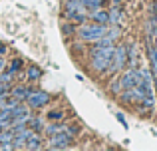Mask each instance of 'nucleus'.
I'll list each match as a JSON object with an SVG mask.
<instances>
[{
    "instance_id": "13",
    "label": "nucleus",
    "mask_w": 157,
    "mask_h": 151,
    "mask_svg": "<svg viewBox=\"0 0 157 151\" xmlns=\"http://www.w3.org/2000/svg\"><path fill=\"white\" fill-rule=\"evenodd\" d=\"M2 54H6V46H4V44L0 42V56H2Z\"/></svg>"
},
{
    "instance_id": "5",
    "label": "nucleus",
    "mask_w": 157,
    "mask_h": 151,
    "mask_svg": "<svg viewBox=\"0 0 157 151\" xmlns=\"http://www.w3.org/2000/svg\"><path fill=\"white\" fill-rule=\"evenodd\" d=\"M30 92H32V89H28L26 85H14V88H10V96H12V97H16L18 101L26 100Z\"/></svg>"
},
{
    "instance_id": "14",
    "label": "nucleus",
    "mask_w": 157,
    "mask_h": 151,
    "mask_svg": "<svg viewBox=\"0 0 157 151\" xmlns=\"http://www.w3.org/2000/svg\"><path fill=\"white\" fill-rule=\"evenodd\" d=\"M4 68H6V62H4V58H0V72H2Z\"/></svg>"
},
{
    "instance_id": "11",
    "label": "nucleus",
    "mask_w": 157,
    "mask_h": 151,
    "mask_svg": "<svg viewBox=\"0 0 157 151\" xmlns=\"http://www.w3.org/2000/svg\"><path fill=\"white\" fill-rule=\"evenodd\" d=\"M22 60H20V58H14V60H12V64H10V68H8V70H10L12 72V74H16V72H18L20 70V68H22Z\"/></svg>"
},
{
    "instance_id": "8",
    "label": "nucleus",
    "mask_w": 157,
    "mask_h": 151,
    "mask_svg": "<svg viewBox=\"0 0 157 151\" xmlns=\"http://www.w3.org/2000/svg\"><path fill=\"white\" fill-rule=\"evenodd\" d=\"M82 2L88 10H98L100 6H104V0H82Z\"/></svg>"
},
{
    "instance_id": "3",
    "label": "nucleus",
    "mask_w": 157,
    "mask_h": 151,
    "mask_svg": "<svg viewBox=\"0 0 157 151\" xmlns=\"http://www.w3.org/2000/svg\"><path fill=\"white\" fill-rule=\"evenodd\" d=\"M26 101H28V108H42V105H46L48 101H50V96H48L46 92H34V89H32V92L28 93Z\"/></svg>"
},
{
    "instance_id": "1",
    "label": "nucleus",
    "mask_w": 157,
    "mask_h": 151,
    "mask_svg": "<svg viewBox=\"0 0 157 151\" xmlns=\"http://www.w3.org/2000/svg\"><path fill=\"white\" fill-rule=\"evenodd\" d=\"M80 36L84 40H100L105 36V24H92V26H82Z\"/></svg>"
},
{
    "instance_id": "9",
    "label": "nucleus",
    "mask_w": 157,
    "mask_h": 151,
    "mask_svg": "<svg viewBox=\"0 0 157 151\" xmlns=\"http://www.w3.org/2000/svg\"><path fill=\"white\" fill-rule=\"evenodd\" d=\"M24 147H28V149H38V147H40V137L32 133V135L28 137V143L24 145Z\"/></svg>"
},
{
    "instance_id": "2",
    "label": "nucleus",
    "mask_w": 157,
    "mask_h": 151,
    "mask_svg": "<svg viewBox=\"0 0 157 151\" xmlns=\"http://www.w3.org/2000/svg\"><path fill=\"white\" fill-rule=\"evenodd\" d=\"M70 141H72V133H70L68 129H64V131H58V133H54V135H50V147L64 149V147L70 145Z\"/></svg>"
},
{
    "instance_id": "12",
    "label": "nucleus",
    "mask_w": 157,
    "mask_h": 151,
    "mask_svg": "<svg viewBox=\"0 0 157 151\" xmlns=\"http://www.w3.org/2000/svg\"><path fill=\"white\" fill-rule=\"evenodd\" d=\"M48 117H50V119H60L62 111H50V113H48Z\"/></svg>"
},
{
    "instance_id": "10",
    "label": "nucleus",
    "mask_w": 157,
    "mask_h": 151,
    "mask_svg": "<svg viewBox=\"0 0 157 151\" xmlns=\"http://www.w3.org/2000/svg\"><path fill=\"white\" fill-rule=\"evenodd\" d=\"M64 123H50V125H48V127H46V133H48V135H54V133H58V131H64Z\"/></svg>"
},
{
    "instance_id": "4",
    "label": "nucleus",
    "mask_w": 157,
    "mask_h": 151,
    "mask_svg": "<svg viewBox=\"0 0 157 151\" xmlns=\"http://www.w3.org/2000/svg\"><path fill=\"white\" fill-rule=\"evenodd\" d=\"M113 54H115V58L111 60V70H121L123 68V64H125V58H127V50L125 48H113Z\"/></svg>"
},
{
    "instance_id": "7",
    "label": "nucleus",
    "mask_w": 157,
    "mask_h": 151,
    "mask_svg": "<svg viewBox=\"0 0 157 151\" xmlns=\"http://www.w3.org/2000/svg\"><path fill=\"white\" fill-rule=\"evenodd\" d=\"M26 76H28V80H30V81H36V80L42 77V70H40L38 66H30V68H28V72H26Z\"/></svg>"
},
{
    "instance_id": "6",
    "label": "nucleus",
    "mask_w": 157,
    "mask_h": 151,
    "mask_svg": "<svg viewBox=\"0 0 157 151\" xmlns=\"http://www.w3.org/2000/svg\"><path fill=\"white\" fill-rule=\"evenodd\" d=\"M90 18L94 20V22H98V24H109L111 20H109V14L107 12H104V10H92V14H90Z\"/></svg>"
}]
</instances>
